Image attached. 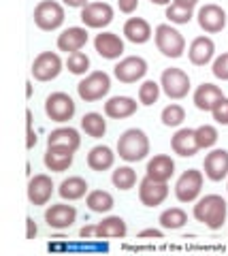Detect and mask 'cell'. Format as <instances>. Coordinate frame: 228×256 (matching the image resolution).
Wrapping results in <instances>:
<instances>
[{
	"label": "cell",
	"instance_id": "cell-44",
	"mask_svg": "<svg viewBox=\"0 0 228 256\" xmlns=\"http://www.w3.org/2000/svg\"><path fill=\"white\" fill-rule=\"evenodd\" d=\"M38 233V228H36V222L32 218H26V239H34Z\"/></svg>",
	"mask_w": 228,
	"mask_h": 256
},
{
	"label": "cell",
	"instance_id": "cell-24",
	"mask_svg": "<svg viewBox=\"0 0 228 256\" xmlns=\"http://www.w3.org/2000/svg\"><path fill=\"white\" fill-rule=\"evenodd\" d=\"M124 36L135 45H143L152 38V26L143 18H130L124 24Z\"/></svg>",
	"mask_w": 228,
	"mask_h": 256
},
{
	"label": "cell",
	"instance_id": "cell-26",
	"mask_svg": "<svg viewBox=\"0 0 228 256\" xmlns=\"http://www.w3.org/2000/svg\"><path fill=\"white\" fill-rule=\"evenodd\" d=\"M47 146H60V148H70L73 152L79 150L81 146V137L75 128L70 126H62V128H56V130L49 132L47 137Z\"/></svg>",
	"mask_w": 228,
	"mask_h": 256
},
{
	"label": "cell",
	"instance_id": "cell-20",
	"mask_svg": "<svg viewBox=\"0 0 228 256\" xmlns=\"http://www.w3.org/2000/svg\"><path fill=\"white\" fill-rule=\"evenodd\" d=\"M171 148L173 152H175L177 156L182 158H190L194 156L196 152H199V141H196V128L192 130V128H182V130H177L175 134H173L171 139Z\"/></svg>",
	"mask_w": 228,
	"mask_h": 256
},
{
	"label": "cell",
	"instance_id": "cell-13",
	"mask_svg": "<svg viewBox=\"0 0 228 256\" xmlns=\"http://www.w3.org/2000/svg\"><path fill=\"white\" fill-rule=\"evenodd\" d=\"M75 220H77V210L73 205H66V203L49 205L45 212V222L49 224V228H56V230L70 228Z\"/></svg>",
	"mask_w": 228,
	"mask_h": 256
},
{
	"label": "cell",
	"instance_id": "cell-17",
	"mask_svg": "<svg viewBox=\"0 0 228 256\" xmlns=\"http://www.w3.org/2000/svg\"><path fill=\"white\" fill-rule=\"evenodd\" d=\"M94 50L98 52L100 58L105 60H117L124 54V41L113 32H100L94 38Z\"/></svg>",
	"mask_w": 228,
	"mask_h": 256
},
{
	"label": "cell",
	"instance_id": "cell-30",
	"mask_svg": "<svg viewBox=\"0 0 228 256\" xmlns=\"http://www.w3.org/2000/svg\"><path fill=\"white\" fill-rule=\"evenodd\" d=\"M85 203H88L90 212H94V214H107V212H111L113 205H115L111 192H107V190H92V192H88Z\"/></svg>",
	"mask_w": 228,
	"mask_h": 256
},
{
	"label": "cell",
	"instance_id": "cell-4",
	"mask_svg": "<svg viewBox=\"0 0 228 256\" xmlns=\"http://www.w3.org/2000/svg\"><path fill=\"white\" fill-rule=\"evenodd\" d=\"M111 90V77H109L105 70H94L85 79H81L79 86H77V92H79V98L85 102H96L103 96L109 94Z\"/></svg>",
	"mask_w": 228,
	"mask_h": 256
},
{
	"label": "cell",
	"instance_id": "cell-2",
	"mask_svg": "<svg viewBox=\"0 0 228 256\" xmlns=\"http://www.w3.org/2000/svg\"><path fill=\"white\" fill-rule=\"evenodd\" d=\"M117 154L126 162H139L149 154V139L141 128H128L117 139Z\"/></svg>",
	"mask_w": 228,
	"mask_h": 256
},
{
	"label": "cell",
	"instance_id": "cell-14",
	"mask_svg": "<svg viewBox=\"0 0 228 256\" xmlns=\"http://www.w3.org/2000/svg\"><path fill=\"white\" fill-rule=\"evenodd\" d=\"M196 20H199V26L209 32V34H216V32H222L224 26H226V13L222 6L218 4H205L199 9V15H196Z\"/></svg>",
	"mask_w": 228,
	"mask_h": 256
},
{
	"label": "cell",
	"instance_id": "cell-1",
	"mask_svg": "<svg viewBox=\"0 0 228 256\" xmlns=\"http://www.w3.org/2000/svg\"><path fill=\"white\" fill-rule=\"evenodd\" d=\"M192 214H194L196 222L205 224L211 230H218V228H222V224L226 222L228 205L220 194H207L196 201Z\"/></svg>",
	"mask_w": 228,
	"mask_h": 256
},
{
	"label": "cell",
	"instance_id": "cell-8",
	"mask_svg": "<svg viewBox=\"0 0 228 256\" xmlns=\"http://www.w3.org/2000/svg\"><path fill=\"white\" fill-rule=\"evenodd\" d=\"M203 190V173L188 169L175 184V196L179 203H194Z\"/></svg>",
	"mask_w": 228,
	"mask_h": 256
},
{
	"label": "cell",
	"instance_id": "cell-18",
	"mask_svg": "<svg viewBox=\"0 0 228 256\" xmlns=\"http://www.w3.org/2000/svg\"><path fill=\"white\" fill-rule=\"evenodd\" d=\"M205 175L211 182H222L228 175V152L226 150H211L203 162Z\"/></svg>",
	"mask_w": 228,
	"mask_h": 256
},
{
	"label": "cell",
	"instance_id": "cell-41",
	"mask_svg": "<svg viewBox=\"0 0 228 256\" xmlns=\"http://www.w3.org/2000/svg\"><path fill=\"white\" fill-rule=\"evenodd\" d=\"M26 126H28V141H26V146H28V150H32L36 146V134L32 130V114H30V111H26Z\"/></svg>",
	"mask_w": 228,
	"mask_h": 256
},
{
	"label": "cell",
	"instance_id": "cell-45",
	"mask_svg": "<svg viewBox=\"0 0 228 256\" xmlns=\"http://www.w3.org/2000/svg\"><path fill=\"white\" fill-rule=\"evenodd\" d=\"M145 237H156V239H162V230L158 228H145L139 233V239H145Z\"/></svg>",
	"mask_w": 228,
	"mask_h": 256
},
{
	"label": "cell",
	"instance_id": "cell-43",
	"mask_svg": "<svg viewBox=\"0 0 228 256\" xmlns=\"http://www.w3.org/2000/svg\"><path fill=\"white\" fill-rule=\"evenodd\" d=\"M79 235H81L83 239L96 237V235H98V224H85V226L79 230Z\"/></svg>",
	"mask_w": 228,
	"mask_h": 256
},
{
	"label": "cell",
	"instance_id": "cell-28",
	"mask_svg": "<svg viewBox=\"0 0 228 256\" xmlns=\"http://www.w3.org/2000/svg\"><path fill=\"white\" fill-rule=\"evenodd\" d=\"M58 192H60L62 198H66V201H79V198H83L88 194V182L83 178H79V175H73V178H68L60 184Z\"/></svg>",
	"mask_w": 228,
	"mask_h": 256
},
{
	"label": "cell",
	"instance_id": "cell-25",
	"mask_svg": "<svg viewBox=\"0 0 228 256\" xmlns=\"http://www.w3.org/2000/svg\"><path fill=\"white\" fill-rule=\"evenodd\" d=\"M115 164V154L113 150L109 146H96L90 150L88 154V166L92 171L96 173H103V171H109L111 166Z\"/></svg>",
	"mask_w": 228,
	"mask_h": 256
},
{
	"label": "cell",
	"instance_id": "cell-11",
	"mask_svg": "<svg viewBox=\"0 0 228 256\" xmlns=\"http://www.w3.org/2000/svg\"><path fill=\"white\" fill-rule=\"evenodd\" d=\"M169 196V184L167 182H156L152 178H145L141 180L139 184V198L145 207H158L167 201Z\"/></svg>",
	"mask_w": 228,
	"mask_h": 256
},
{
	"label": "cell",
	"instance_id": "cell-47",
	"mask_svg": "<svg viewBox=\"0 0 228 256\" xmlns=\"http://www.w3.org/2000/svg\"><path fill=\"white\" fill-rule=\"evenodd\" d=\"M173 4L184 6V9H192V11H194V6L199 4V0H173Z\"/></svg>",
	"mask_w": 228,
	"mask_h": 256
},
{
	"label": "cell",
	"instance_id": "cell-40",
	"mask_svg": "<svg viewBox=\"0 0 228 256\" xmlns=\"http://www.w3.org/2000/svg\"><path fill=\"white\" fill-rule=\"evenodd\" d=\"M211 70H214V75H216L218 79H222V82H228V54L218 56V58L214 60V66H211Z\"/></svg>",
	"mask_w": 228,
	"mask_h": 256
},
{
	"label": "cell",
	"instance_id": "cell-21",
	"mask_svg": "<svg viewBox=\"0 0 228 256\" xmlns=\"http://www.w3.org/2000/svg\"><path fill=\"white\" fill-rule=\"evenodd\" d=\"M214 54H216V43L209 36H196L190 43L188 58H190L194 66H205V64L214 60Z\"/></svg>",
	"mask_w": 228,
	"mask_h": 256
},
{
	"label": "cell",
	"instance_id": "cell-10",
	"mask_svg": "<svg viewBox=\"0 0 228 256\" xmlns=\"http://www.w3.org/2000/svg\"><path fill=\"white\" fill-rule=\"evenodd\" d=\"M147 73V62L139 56H128V58L120 60L113 66V75L117 82L122 84H137L139 79H143Z\"/></svg>",
	"mask_w": 228,
	"mask_h": 256
},
{
	"label": "cell",
	"instance_id": "cell-46",
	"mask_svg": "<svg viewBox=\"0 0 228 256\" xmlns=\"http://www.w3.org/2000/svg\"><path fill=\"white\" fill-rule=\"evenodd\" d=\"M66 6H70V9H83V6H88L90 2L88 0H62Z\"/></svg>",
	"mask_w": 228,
	"mask_h": 256
},
{
	"label": "cell",
	"instance_id": "cell-38",
	"mask_svg": "<svg viewBox=\"0 0 228 256\" xmlns=\"http://www.w3.org/2000/svg\"><path fill=\"white\" fill-rule=\"evenodd\" d=\"M167 20L171 24H190L192 9H184V6H177V4H169L167 6Z\"/></svg>",
	"mask_w": 228,
	"mask_h": 256
},
{
	"label": "cell",
	"instance_id": "cell-9",
	"mask_svg": "<svg viewBox=\"0 0 228 256\" xmlns=\"http://www.w3.org/2000/svg\"><path fill=\"white\" fill-rule=\"evenodd\" d=\"M62 73V58L56 52L38 54L32 62V77L36 82H51Z\"/></svg>",
	"mask_w": 228,
	"mask_h": 256
},
{
	"label": "cell",
	"instance_id": "cell-23",
	"mask_svg": "<svg viewBox=\"0 0 228 256\" xmlns=\"http://www.w3.org/2000/svg\"><path fill=\"white\" fill-rule=\"evenodd\" d=\"M147 178H152L156 182H169L173 178V173H175V162H173V158L167 156V154H156L152 160L147 162Z\"/></svg>",
	"mask_w": 228,
	"mask_h": 256
},
{
	"label": "cell",
	"instance_id": "cell-19",
	"mask_svg": "<svg viewBox=\"0 0 228 256\" xmlns=\"http://www.w3.org/2000/svg\"><path fill=\"white\" fill-rule=\"evenodd\" d=\"M88 30L81 28V26H73V28H66L64 32L58 34V50L60 52H66V54H75V52H81L85 43H88Z\"/></svg>",
	"mask_w": 228,
	"mask_h": 256
},
{
	"label": "cell",
	"instance_id": "cell-32",
	"mask_svg": "<svg viewBox=\"0 0 228 256\" xmlns=\"http://www.w3.org/2000/svg\"><path fill=\"white\" fill-rule=\"evenodd\" d=\"M188 222V214L182 210V207H169L160 214V226L167 228V230H177L186 226Z\"/></svg>",
	"mask_w": 228,
	"mask_h": 256
},
{
	"label": "cell",
	"instance_id": "cell-7",
	"mask_svg": "<svg viewBox=\"0 0 228 256\" xmlns=\"http://www.w3.org/2000/svg\"><path fill=\"white\" fill-rule=\"evenodd\" d=\"M162 92L173 100H182L190 92V77L182 68H167L160 77Z\"/></svg>",
	"mask_w": 228,
	"mask_h": 256
},
{
	"label": "cell",
	"instance_id": "cell-22",
	"mask_svg": "<svg viewBox=\"0 0 228 256\" xmlns=\"http://www.w3.org/2000/svg\"><path fill=\"white\" fill-rule=\"evenodd\" d=\"M139 109V102L130 96H113L105 102V116L111 120H126L135 116Z\"/></svg>",
	"mask_w": 228,
	"mask_h": 256
},
{
	"label": "cell",
	"instance_id": "cell-5",
	"mask_svg": "<svg viewBox=\"0 0 228 256\" xmlns=\"http://www.w3.org/2000/svg\"><path fill=\"white\" fill-rule=\"evenodd\" d=\"M34 24L45 32L58 30L64 24V6L56 0H43L34 6Z\"/></svg>",
	"mask_w": 228,
	"mask_h": 256
},
{
	"label": "cell",
	"instance_id": "cell-48",
	"mask_svg": "<svg viewBox=\"0 0 228 256\" xmlns=\"http://www.w3.org/2000/svg\"><path fill=\"white\" fill-rule=\"evenodd\" d=\"M149 2H152V4H169L171 0H149Z\"/></svg>",
	"mask_w": 228,
	"mask_h": 256
},
{
	"label": "cell",
	"instance_id": "cell-33",
	"mask_svg": "<svg viewBox=\"0 0 228 256\" xmlns=\"http://www.w3.org/2000/svg\"><path fill=\"white\" fill-rule=\"evenodd\" d=\"M113 186L120 190H130L137 186V171L132 166H117L113 171Z\"/></svg>",
	"mask_w": 228,
	"mask_h": 256
},
{
	"label": "cell",
	"instance_id": "cell-31",
	"mask_svg": "<svg viewBox=\"0 0 228 256\" xmlns=\"http://www.w3.org/2000/svg\"><path fill=\"white\" fill-rule=\"evenodd\" d=\"M81 128L88 137L100 139V137H105V132H107V120L100 114H96V111H92V114H85L81 118Z\"/></svg>",
	"mask_w": 228,
	"mask_h": 256
},
{
	"label": "cell",
	"instance_id": "cell-3",
	"mask_svg": "<svg viewBox=\"0 0 228 256\" xmlns=\"http://www.w3.org/2000/svg\"><path fill=\"white\" fill-rule=\"evenodd\" d=\"M156 47L162 56L167 58H182L186 52V38L182 36V32L175 30L171 24H160L156 28Z\"/></svg>",
	"mask_w": 228,
	"mask_h": 256
},
{
	"label": "cell",
	"instance_id": "cell-34",
	"mask_svg": "<svg viewBox=\"0 0 228 256\" xmlns=\"http://www.w3.org/2000/svg\"><path fill=\"white\" fill-rule=\"evenodd\" d=\"M162 124L164 126H169V128H177V126H182L184 124V120H186V111L182 105H177V102H171V105H167L162 109Z\"/></svg>",
	"mask_w": 228,
	"mask_h": 256
},
{
	"label": "cell",
	"instance_id": "cell-39",
	"mask_svg": "<svg viewBox=\"0 0 228 256\" xmlns=\"http://www.w3.org/2000/svg\"><path fill=\"white\" fill-rule=\"evenodd\" d=\"M211 116H214V120L220 126H228V98L226 96H222L216 102V107L211 109Z\"/></svg>",
	"mask_w": 228,
	"mask_h": 256
},
{
	"label": "cell",
	"instance_id": "cell-16",
	"mask_svg": "<svg viewBox=\"0 0 228 256\" xmlns=\"http://www.w3.org/2000/svg\"><path fill=\"white\" fill-rule=\"evenodd\" d=\"M75 158V152L70 148H60V146H47V152L43 156V162L49 171L53 173H64L70 169Z\"/></svg>",
	"mask_w": 228,
	"mask_h": 256
},
{
	"label": "cell",
	"instance_id": "cell-6",
	"mask_svg": "<svg viewBox=\"0 0 228 256\" xmlns=\"http://www.w3.org/2000/svg\"><path fill=\"white\" fill-rule=\"evenodd\" d=\"M75 111H77L75 100L70 98L66 92H53L47 96V100H45V114L51 122L64 124L68 120H73Z\"/></svg>",
	"mask_w": 228,
	"mask_h": 256
},
{
	"label": "cell",
	"instance_id": "cell-36",
	"mask_svg": "<svg viewBox=\"0 0 228 256\" xmlns=\"http://www.w3.org/2000/svg\"><path fill=\"white\" fill-rule=\"evenodd\" d=\"M66 68H68V73H73V75H85L90 70V58L83 52L68 54Z\"/></svg>",
	"mask_w": 228,
	"mask_h": 256
},
{
	"label": "cell",
	"instance_id": "cell-37",
	"mask_svg": "<svg viewBox=\"0 0 228 256\" xmlns=\"http://www.w3.org/2000/svg\"><path fill=\"white\" fill-rule=\"evenodd\" d=\"M196 141H199L201 150H209L218 143V128L211 124H203L196 128Z\"/></svg>",
	"mask_w": 228,
	"mask_h": 256
},
{
	"label": "cell",
	"instance_id": "cell-15",
	"mask_svg": "<svg viewBox=\"0 0 228 256\" xmlns=\"http://www.w3.org/2000/svg\"><path fill=\"white\" fill-rule=\"evenodd\" d=\"M53 188L56 186H53L49 175H45V173L34 175L28 182V201L32 205H47L53 194Z\"/></svg>",
	"mask_w": 228,
	"mask_h": 256
},
{
	"label": "cell",
	"instance_id": "cell-29",
	"mask_svg": "<svg viewBox=\"0 0 228 256\" xmlns=\"http://www.w3.org/2000/svg\"><path fill=\"white\" fill-rule=\"evenodd\" d=\"M128 233L126 222L120 216H109L103 222H98V239H122Z\"/></svg>",
	"mask_w": 228,
	"mask_h": 256
},
{
	"label": "cell",
	"instance_id": "cell-27",
	"mask_svg": "<svg viewBox=\"0 0 228 256\" xmlns=\"http://www.w3.org/2000/svg\"><path fill=\"white\" fill-rule=\"evenodd\" d=\"M222 96L224 94H222V90H220L218 86L203 84V86L196 88V92H194V105H196V109H201V111H211Z\"/></svg>",
	"mask_w": 228,
	"mask_h": 256
},
{
	"label": "cell",
	"instance_id": "cell-35",
	"mask_svg": "<svg viewBox=\"0 0 228 256\" xmlns=\"http://www.w3.org/2000/svg\"><path fill=\"white\" fill-rule=\"evenodd\" d=\"M160 90H162L160 84L147 79V82H143V84H141V88H139V102H141V105H145V107H152L154 102H158Z\"/></svg>",
	"mask_w": 228,
	"mask_h": 256
},
{
	"label": "cell",
	"instance_id": "cell-42",
	"mask_svg": "<svg viewBox=\"0 0 228 256\" xmlns=\"http://www.w3.org/2000/svg\"><path fill=\"white\" fill-rule=\"evenodd\" d=\"M117 6H120V11L130 15L139 9V0H117Z\"/></svg>",
	"mask_w": 228,
	"mask_h": 256
},
{
	"label": "cell",
	"instance_id": "cell-12",
	"mask_svg": "<svg viewBox=\"0 0 228 256\" xmlns=\"http://www.w3.org/2000/svg\"><path fill=\"white\" fill-rule=\"evenodd\" d=\"M81 22L85 28H105L113 22V6L107 2H90L81 9Z\"/></svg>",
	"mask_w": 228,
	"mask_h": 256
}]
</instances>
